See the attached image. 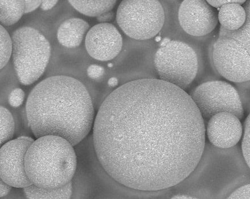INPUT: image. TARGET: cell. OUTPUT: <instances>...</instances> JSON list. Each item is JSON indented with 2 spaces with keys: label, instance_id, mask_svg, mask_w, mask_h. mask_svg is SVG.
I'll return each instance as SVG.
<instances>
[{
  "label": "cell",
  "instance_id": "23",
  "mask_svg": "<svg viewBox=\"0 0 250 199\" xmlns=\"http://www.w3.org/2000/svg\"><path fill=\"white\" fill-rule=\"evenodd\" d=\"M250 80L249 81L234 83V87L238 93L244 111L250 112Z\"/></svg>",
  "mask_w": 250,
  "mask_h": 199
},
{
  "label": "cell",
  "instance_id": "18",
  "mask_svg": "<svg viewBox=\"0 0 250 199\" xmlns=\"http://www.w3.org/2000/svg\"><path fill=\"white\" fill-rule=\"evenodd\" d=\"M24 194L27 199H48L71 198L73 194L72 181L56 189H47L31 184L23 188Z\"/></svg>",
  "mask_w": 250,
  "mask_h": 199
},
{
  "label": "cell",
  "instance_id": "31",
  "mask_svg": "<svg viewBox=\"0 0 250 199\" xmlns=\"http://www.w3.org/2000/svg\"><path fill=\"white\" fill-rule=\"evenodd\" d=\"M58 1H42L41 5V8L44 11L50 10L57 4Z\"/></svg>",
  "mask_w": 250,
  "mask_h": 199
},
{
  "label": "cell",
  "instance_id": "25",
  "mask_svg": "<svg viewBox=\"0 0 250 199\" xmlns=\"http://www.w3.org/2000/svg\"><path fill=\"white\" fill-rule=\"evenodd\" d=\"M25 93L20 88L13 89L8 96V102L13 107L21 106L25 100Z\"/></svg>",
  "mask_w": 250,
  "mask_h": 199
},
{
  "label": "cell",
  "instance_id": "28",
  "mask_svg": "<svg viewBox=\"0 0 250 199\" xmlns=\"http://www.w3.org/2000/svg\"><path fill=\"white\" fill-rule=\"evenodd\" d=\"M25 2V14H27L36 10L41 6L42 1H24Z\"/></svg>",
  "mask_w": 250,
  "mask_h": 199
},
{
  "label": "cell",
  "instance_id": "2",
  "mask_svg": "<svg viewBox=\"0 0 250 199\" xmlns=\"http://www.w3.org/2000/svg\"><path fill=\"white\" fill-rule=\"evenodd\" d=\"M27 122L37 139L57 136L75 146L87 137L95 118L88 90L79 80L55 76L31 90L26 104Z\"/></svg>",
  "mask_w": 250,
  "mask_h": 199
},
{
  "label": "cell",
  "instance_id": "7",
  "mask_svg": "<svg viewBox=\"0 0 250 199\" xmlns=\"http://www.w3.org/2000/svg\"><path fill=\"white\" fill-rule=\"evenodd\" d=\"M165 12L164 26L160 33L162 38L182 41L192 47L197 56L199 67L193 83L197 86L205 82L221 80L222 77L214 68L212 60L213 44L218 37L214 30L208 36L194 37L188 34L180 26L178 17L179 1H161Z\"/></svg>",
  "mask_w": 250,
  "mask_h": 199
},
{
  "label": "cell",
  "instance_id": "13",
  "mask_svg": "<svg viewBox=\"0 0 250 199\" xmlns=\"http://www.w3.org/2000/svg\"><path fill=\"white\" fill-rule=\"evenodd\" d=\"M178 17L182 29L194 37L208 36L215 30L218 22L217 10L204 0L181 2Z\"/></svg>",
  "mask_w": 250,
  "mask_h": 199
},
{
  "label": "cell",
  "instance_id": "6",
  "mask_svg": "<svg viewBox=\"0 0 250 199\" xmlns=\"http://www.w3.org/2000/svg\"><path fill=\"white\" fill-rule=\"evenodd\" d=\"M13 61L17 78L21 84L36 82L46 70L51 56L49 41L33 27L16 30L12 37Z\"/></svg>",
  "mask_w": 250,
  "mask_h": 199
},
{
  "label": "cell",
  "instance_id": "16",
  "mask_svg": "<svg viewBox=\"0 0 250 199\" xmlns=\"http://www.w3.org/2000/svg\"><path fill=\"white\" fill-rule=\"evenodd\" d=\"M89 30V24L79 18H71L62 22L57 32V39L62 46L75 48L81 44Z\"/></svg>",
  "mask_w": 250,
  "mask_h": 199
},
{
  "label": "cell",
  "instance_id": "33",
  "mask_svg": "<svg viewBox=\"0 0 250 199\" xmlns=\"http://www.w3.org/2000/svg\"><path fill=\"white\" fill-rule=\"evenodd\" d=\"M119 80L116 77H113V78H111L107 81V85L111 88H115V87L119 85Z\"/></svg>",
  "mask_w": 250,
  "mask_h": 199
},
{
  "label": "cell",
  "instance_id": "26",
  "mask_svg": "<svg viewBox=\"0 0 250 199\" xmlns=\"http://www.w3.org/2000/svg\"><path fill=\"white\" fill-rule=\"evenodd\" d=\"M228 199H250V183L242 185L232 191Z\"/></svg>",
  "mask_w": 250,
  "mask_h": 199
},
{
  "label": "cell",
  "instance_id": "22",
  "mask_svg": "<svg viewBox=\"0 0 250 199\" xmlns=\"http://www.w3.org/2000/svg\"><path fill=\"white\" fill-rule=\"evenodd\" d=\"M13 52V41L8 31L1 25V69L8 63Z\"/></svg>",
  "mask_w": 250,
  "mask_h": 199
},
{
  "label": "cell",
  "instance_id": "27",
  "mask_svg": "<svg viewBox=\"0 0 250 199\" xmlns=\"http://www.w3.org/2000/svg\"><path fill=\"white\" fill-rule=\"evenodd\" d=\"M86 73L89 79L93 80H100L102 79L104 75H105V71L103 66L97 65L92 64L88 66L86 70Z\"/></svg>",
  "mask_w": 250,
  "mask_h": 199
},
{
  "label": "cell",
  "instance_id": "1",
  "mask_svg": "<svg viewBox=\"0 0 250 199\" xmlns=\"http://www.w3.org/2000/svg\"><path fill=\"white\" fill-rule=\"evenodd\" d=\"M206 128L185 90L158 79L136 80L104 100L94 121L93 144L118 182L159 191L192 172L204 151Z\"/></svg>",
  "mask_w": 250,
  "mask_h": 199
},
{
  "label": "cell",
  "instance_id": "20",
  "mask_svg": "<svg viewBox=\"0 0 250 199\" xmlns=\"http://www.w3.org/2000/svg\"><path fill=\"white\" fill-rule=\"evenodd\" d=\"M24 1H0V21L2 25L9 26L16 23L25 13Z\"/></svg>",
  "mask_w": 250,
  "mask_h": 199
},
{
  "label": "cell",
  "instance_id": "30",
  "mask_svg": "<svg viewBox=\"0 0 250 199\" xmlns=\"http://www.w3.org/2000/svg\"><path fill=\"white\" fill-rule=\"evenodd\" d=\"M1 190H0V197L3 198L8 195L12 190V186L5 182L4 181L1 179Z\"/></svg>",
  "mask_w": 250,
  "mask_h": 199
},
{
  "label": "cell",
  "instance_id": "21",
  "mask_svg": "<svg viewBox=\"0 0 250 199\" xmlns=\"http://www.w3.org/2000/svg\"><path fill=\"white\" fill-rule=\"evenodd\" d=\"M1 145L11 140L15 134V121L11 113L5 107L1 106Z\"/></svg>",
  "mask_w": 250,
  "mask_h": 199
},
{
  "label": "cell",
  "instance_id": "32",
  "mask_svg": "<svg viewBox=\"0 0 250 199\" xmlns=\"http://www.w3.org/2000/svg\"><path fill=\"white\" fill-rule=\"evenodd\" d=\"M232 1H207V2L209 3V4L212 6L213 8H220L224 5L227 4V3H231Z\"/></svg>",
  "mask_w": 250,
  "mask_h": 199
},
{
  "label": "cell",
  "instance_id": "4",
  "mask_svg": "<svg viewBox=\"0 0 250 199\" xmlns=\"http://www.w3.org/2000/svg\"><path fill=\"white\" fill-rule=\"evenodd\" d=\"M25 165L27 176L33 184L56 189L72 180L78 167L77 155L67 139L45 136L31 144Z\"/></svg>",
  "mask_w": 250,
  "mask_h": 199
},
{
  "label": "cell",
  "instance_id": "3",
  "mask_svg": "<svg viewBox=\"0 0 250 199\" xmlns=\"http://www.w3.org/2000/svg\"><path fill=\"white\" fill-rule=\"evenodd\" d=\"M250 167L241 146L223 149L206 142L197 165L186 179L171 188L173 194L193 199H225L250 181Z\"/></svg>",
  "mask_w": 250,
  "mask_h": 199
},
{
  "label": "cell",
  "instance_id": "15",
  "mask_svg": "<svg viewBox=\"0 0 250 199\" xmlns=\"http://www.w3.org/2000/svg\"><path fill=\"white\" fill-rule=\"evenodd\" d=\"M206 127L210 144L220 148L233 147L238 144L243 134L240 119L229 113L213 115L208 120Z\"/></svg>",
  "mask_w": 250,
  "mask_h": 199
},
{
  "label": "cell",
  "instance_id": "8",
  "mask_svg": "<svg viewBox=\"0 0 250 199\" xmlns=\"http://www.w3.org/2000/svg\"><path fill=\"white\" fill-rule=\"evenodd\" d=\"M154 66L158 79L186 90L196 78L199 62L192 47L171 40L158 48Z\"/></svg>",
  "mask_w": 250,
  "mask_h": 199
},
{
  "label": "cell",
  "instance_id": "10",
  "mask_svg": "<svg viewBox=\"0 0 250 199\" xmlns=\"http://www.w3.org/2000/svg\"><path fill=\"white\" fill-rule=\"evenodd\" d=\"M189 96L204 120L208 121L221 113H231L239 119L244 117L245 111L237 90L227 82L216 80L201 83L190 91Z\"/></svg>",
  "mask_w": 250,
  "mask_h": 199
},
{
  "label": "cell",
  "instance_id": "17",
  "mask_svg": "<svg viewBox=\"0 0 250 199\" xmlns=\"http://www.w3.org/2000/svg\"><path fill=\"white\" fill-rule=\"evenodd\" d=\"M221 26L229 31L237 30L245 24L246 20L245 10L242 5L233 3H227L221 7L218 13Z\"/></svg>",
  "mask_w": 250,
  "mask_h": 199
},
{
  "label": "cell",
  "instance_id": "9",
  "mask_svg": "<svg viewBox=\"0 0 250 199\" xmlns=\"http://www.w3.org/2000/svg\"><path fill=\"white\" fill-rule=\"evenodd\" d=\"M118 24L128 38L138 40L153 39L161 33L165 21L160 1H123L118 7Z\"/></svg>",
  "mask_w": 250,
  "mask_h": 199
},
{
  "label": "cell",
  "instance_id": "19",
  "mask_svg": "<svg viewBox=\"0 0 250 199\" xmlns=\"http://www.w3.org/2000/svg\"><path fill=\"white\" fill-rule=\"evenodd\" d=\"M73 8L88 17H96L112 11L116 1H68Z\"/></svg>",
  "mask_w": 250,
  "mask_h": 199
},
{
  "label": "cell",
  "instance_id": "12",
  "mask_svg": "<svg viewBox=\"0 0 250 199\" xmlns=\"http://www.w3.org/2000/svg\"><path fill=\"white\" fill-rule=\"evenodd\" d=\"M34 141L28 136H21L5 143L0 149L1 179L13 187L23 188L33 184L27 176L25 160Z\"/></svg>",
  "mask_w": 250,
  "mask_h": 199
},
{
  "label": "cell",
  "instance_id": "5",
  "mask_svg": "<svg viewBox=\"0 0 250 199\" xmlns=\"http://www.w3.org/2000/svg\"><path fill=\"white\" fill-rule=\"evenodd\" d=\"M244 4L246 20L244 26L235 31L221 26L213 47L214 68L222 78L234 83L250 79V1Z\"/></svg>",
  "mask_w": 250,
  "mask_h": 199
},
{
  "label": "cell",
  "instance_id": "34",
  "mask_svg": "<svg viewBox=\"0 0 250 199\" xmlns=\"http://www.w3.org/2000/svg\"><path fill=\"white\" fill-rule=\"evenodd\" d=\"M107 66L109 68H112L113 67L114 64L112 62H109V63L107 64Z\"/></svg>",
  "mask_w": 250,
  "mask_h": 199
},
{
  "label": "cell",
  "instance_id": "24",
  "mask_svg": "<svg viewBox=\"0 0 250 199\" xmlns=\"http://www.w3.org/2000/svg\"><path fill=\"white\" fill-rule=\"evenodd\" d=\"M250 115L246 118L244 123V137L242 139L241 151L246 163L250 167Z\"/></svg>",
  "mask_w": 250,
  "mask_h": 199
},
{
  "label": "cell",
  "instance_id": "29",
  "mask_svg": "<svg viewBox=\"0 0 250 199\" xmlns=\"http://www.w3.org/2000/svg\"><path fill=\"white\" fill-rule=\"evenodd\" d=\"M114 13L112 11H110L103 14V15L97 17V20L100 23H106L112 21L114 19Z\"/></svg>",
  "mask_w": 250,
  "mask_h": 199
},
{
  "label": "cell",
  "instance_id": "14",
  "mask_svg": "<svg viewBox=\"0 0 250 199\" xmlns=\"http://www.w3.org/2000/svg\"><path fill=\"white\" fill-rule=\"evenodd\" d=\"M85 45L88 54L95 60L107 61L117 57L122 50L123 38L113 24L99 23L86 34Z\"/></svg>",
  "mask_w": 250,
  "mask_h": 199
},
{
  "label": "cell",
  "instance_id": "11",
  "mask_svg": "<svg viewBox=\"0 0 250 199\" xmlns=\"http://www.w3.org/2000/svg\"><path fill=\"white\" fill-rule=\"evenodd\" d=\"M159 43L155 40H138L127 38L119 58L120 75L124 84L136 80L158 79L154 58ZM123 84V85H124Z\"/></svg>",
  "mask_w": 250,
  "mask_h": 199
}]
</instances>
